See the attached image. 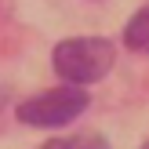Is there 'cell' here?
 Wrapping results in <instances>:
<instances>
[{
    "instance_id": "5",
    "label": "cell",
    "mask_w": 149,
    "mask_h": 149,
    "mask_svg": "<svg viewBox=\"0 0 149 149\" xmlns=\"http://www.w3.org/2000/svg\"><path fill=\"white\" fill-rule=\"evenodd\" d=\"M142 149H149V142H146V146H142Z\"/></svg>"
},
{
    "instance_id": "2",
    "label": "cell",
    "mask_w": 149,
    "mask_h": 149,
    "mask_svg": "<svg viewBox=\"0 0 149 149\" xmlns=\"http://www.w3.org/2000/svg\"><path fill=\"white\" fill-rule=\"evenodd\" d=\"M84 109H87L84 87L65 84V87H55V91H44V95L26 98L18 106V120L29 124V127H62V124L77 120Z\"/></svg>"
},
{
    "instance_id": "1",
    "label": "cell",
    "mask_w": 149,
    "mask_h": 149,
    "mask_svg": "<svg viewBox=\"0 0 149 149\" xmlns=\"http://www.w3.org/2000/svg\"><path fill=\"white\" fill-rule=\"evenodd\" d=\"M113 44L102 40V36H73V40H62L55 47V69L58 77H65L69 84L84 87L102 80L109 69H113Z\"/></svg>"
},
{
    "instance_id": "3",
    "label": "cell",
    "mask_w": 149,
    "mask_h": 149,
    "mask_svg": "<svg viewBox=\"0 0 149 149\" xmlns=\"http://www.w3.org/2000/svg\"><path fill=\"white\" fill-rule=\"evenodd\" d=\"M124 40H127L131 51H146L149 55V7L135 15V18L127 22V29H124Z\"/></svg>"
},
{
    "instance_id": "4",
    "label": "cell",
    "mask_w": 149,
    "mask_h": 149,
    "mask_svg": "<svg viewBox=\"0 0 149 149\" xmlns=\"http://www.w3.org/2000/svg\"><path fill=\"white\" fill-rule=\"evenodd\" d=\"M44 149H109V142L95 131H87V135H77V138H51Z\"/></svg>"
}]
</instances>
